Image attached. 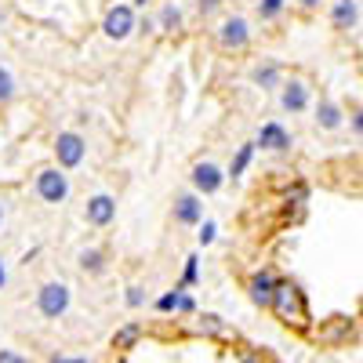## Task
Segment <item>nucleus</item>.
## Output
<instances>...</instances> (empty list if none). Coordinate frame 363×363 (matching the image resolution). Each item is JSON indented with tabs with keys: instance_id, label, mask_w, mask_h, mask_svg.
I'll return each instance as SVG.
<instances>
[{
	"instance_id": "nucleus-1",
	"label": "nucleus",
	"mask_w": 363,
	"mask_h": 363,
	"mask_svg": "<svg viewBox=\"0 0 363 363\" xmlns=\"http://www.w3.org/2000/svg\"><path fill=\"white\" fill-rule=\"evenodd\" d=\"M269 313L277 316L284 327H291V330H309V323H313L306 291H301L294 280H287V277L277 284V298H272V309Z\"/></svg>"
},
{
	"instance_id": "nucleus-2",
	"label": "nucleus",
	"mask_w": 363,
	"mask_h": 363,
	"mask_svg": "<svg viewBox=\"0 0 363 363\" xmlns=\"http://www.w3.org/2000/svg\"><path fill=\"white\" fill-rule=\"evenodd\" d=\"M211 37H215L218 51H225V55H244V51L251 48V40H255V29H251L247 15L225 11V15L215 22V29H211Z\"/></svg>"
},
{
	"instance_id": "nucleus-3",
	"label": "nucleus",
	"mask_w": 363,
	"mask_h": 363,
	"mask_svg": "<svg viewBox=\"0 0 363 363\" xmlns=\"http://www.w3.org/2000/svg\"><path fill=\"white\" fill-rule=\"evenodd\" d=\"M138 15H135V4H124V0H116V4L106 8L102 15V37L113 40V44H124L135 37V29H138Z\"/></svg>"
},
{
	"instance_id": "nucleus-4",
	"label": "nucleus",
	"mask_w": 363,
	"mask_h": 363,
	"mask_svg": "<svg viewBox=\"0 0 363 363\" xmlns=\"http://www.w3.org/2000/svg\"><path fill=\"white\" fill-rule=\"evenodd\" d=\"M277 106H280V113H291V116L309 113L313 109V84H309V77L291 73L280 84V91H277Z\"/></svg>"
},
{
	"instance_id": "nucleus-5",
	"label": "nucleus",
	"mask_w": 363,
	"mask_h": 363,
	"mask_svg": "<svg viewBox=\"0 0 363 363\" xmlns=\"http://www.w3.org/2000/svg\"><path fill=\"white\" fill-rule=\"evenodd\" d=\"M73 306V291L66 280H44L37 291V313L44 320H62Z\"/></svg>"
},
{
	"instance_id": "nucleus-6",
	"label": "nucleus",
	"mask_w": 363,
	"mask_h": 363,
	"mask_svg": "<svg viewBox=\"0 0 363 363\" xmlns=\"http://www.w3.org/2000/svg\"><path fill=\"white\" fill-rule=\"evenodd\" d=\"M33 193H37L44 203H51V207L66 203V196H69V174L58 167V164L40 167V171L33 174Z\"/></svg>"
},
{
	"instance_id": "nucleus-7",
	"label": "nucleus",
	"mask_w": 363,
	"mask_h": 363,
	"mask_svg": "<svg viewBox=\"0 0 363 363\" xmlns=\"http://www.w3.org/2000/svg\"><path fill=\"white\" fill-rule=\"evenodd\" d=\"M51 153H55V164L62 171H73L87 157V138L80 131H58L55 142H51Z\"/></svg>"
},
{
	"instance_id": "nucleus-8",
	"label": "nucleus",
	"mask_w": 363,
	"mask_h": 363,
	"mask_svg": "<svg viewBox=\"0 0 363 363\" xmlns=\"http://www.w3.org/2000/svg\"><path fill=\"white\" fill-rule=\"evenodd\" d=\"M225 178H229V171H222L211 157H200V160H193V167H189V186H193V193H200V196H215V193L225 186Z\"/></svg>"
},
{
	"instance_id": "nucleus-9",
	"label": "nucleus",
	"mask_w": 363,
	"mask_h": 363,
	"mask_svg": "<svg viewBox=\"0 0 363 363\" xmlns=\"http://www.w3.org/2000/svg\"><path fill=\"white\" fill-rule=\"evenodd\" d=\"M277 284H280V277H277V272H272L269 265L255 269L251 277H247V284H244V291H247V298H251V306H258V309H272V298H277Z\"/></svg>"
},
{
	"instance_id": "nucleus-10",
	"label": "nucleus",
	"mask_w": 363,
	"mask_h": 363,
	"mask_svg": "<svg viewBox=\"0 0 363 363\" xmlns=\"http://www.w3.org/2000/svg\"><path fill=\"white\" fill-rule=\"evenodd\" d=\"M349 124V109L342 102H335L330 95H320V102L313 106V128L316 131H327V135H335Z\"/></svg>"
},
{
	"instance_id": "nucleus-11",
	"label": "nucleus",
	"mask_w": 363,
	"mask_h": 363,
	"mask_svg": "<svg viewBox=\"0 0 363 363\" xmlns=\"http://www.w3.org/2000/svg\"><path fill=\"white\" fill-rule=\"evenodd\" d=\"M255 145L265 149V153H291V145H294V135L280 124V120H265V124L255 131Z\"/></svg>"
},
{
	"instance_id": "nucleus-12",
	"label": "nucleus",
	"mask_w": 363,
	"mask_h": 363,
	"mask_svg": "<svg viewBox=\"0 0 363 363\" xmlns=\"http://www.w3.org/2000/svg\"><path fill=\"white\" fill-rule=\"evenodd\" d=\"M171 218H174L178 225H200V222H203V196L193 193V189L174 193V200H171Z\"/></svg>"
},
{
	"instance_id": "nucleus-13",
	"label": "nucleus",
	"mask_w": 363,
	"mask_h": 363,
	"mask_svg": "<svg viewBox=\"0 0 363 363\" xmlns=\"http://www.w3.org/2000/svg\"><path fill=\"white\" fill-rule=\"evenodd\" d=\"M113 218H116V196H113V193L87 196V203H84V222H87L91 229H106V225H113Z\"/></svg>"
},
{
	"instance_id": "nucleus-14",
	"label": "nucleus",
	"mask_w": 363,
	"mask_h": 363,
	"mask_svg": "<svg viewBox=\"0 0 363 363\" xmlns=\"http://www.w3.org/2000/svg\"><path fill=\"white\" fill-rule=\"evenodd\" d=\"M327 22H330L335 33H352V29L359 26V0H330Z\"/></svg>"
},
{
	"instance_id": "nucleus-15",
	"label": "nucleus",
	"mask_w": 363,
	"mask_h": 363,
	"mask_svg": "<svg viewBox=\"0 0 363 363\" xmlns=\"http://www.w3.org/2000/svg\"><path fill=\"white\" fill-rule=\"evenodd\" d=\"M247 80L258 87V91H280V84L287 80L284 77V66L277 58H258V62L247 69Z\"/></svg>"
},
{
	"instance_id": "nucleus-16",
	"label": "nucleus",
	"mask_w": 363,
	"mask_h": 363,
	"mask_svg": "<svg viewBox=\"0 0 363 363\" xmlns=\"http://www.w3.org/2000/svg\"><path fill=\"white\" fill-rule=\"evenodd\" d=\"M153 22H157V33H164V37H178L182 29H186V11H182L174 0H164Z\"/></svg>"
},
{
	"instance_id": "nucleus-17",
	"label": "nucleus",
	"mask_w": 363,
	"mask_h": 363,
	"mask_svg": "<svg viewBox=\"0 0 363 363\" xmlns=\"http://www.w3.org/2000/svg\"><path fill=\"white\" fill-rule=\"evenodd\" d=\"M77 265L87 272V277H102V272L109 269L102 247H80V251H77Z\"/></svg>"
},
{
	"instance_id": "nucleus-18",
	"label": "nucleus",
	"mask_w": 363,
	"mask_h": 363,
	"mask_svg": "<svg viewBox=\"0 0 363 363\" xmlns=\"http://www.w3.org/2000/svg\"><path fill=\"white\" fill-rule=\"evenodd\" d=\"M138 342H142V323H135V320L124 323V327H116L113 338H109V345H113L116 352H131Z\"/></svg>"
},
{
	"instance_id": "nucleus-19",
	"label": "nucleus",
	"mask_w": 363,
	"mask_h": 363,
	"mask_svg": "<svg viewBox=\"0 0 363 363\" xmlns=\"http://www.w3.org/2000/svg\"><path fill=\"white\" fill-rule=\"evenodd\" d=\"M287 4L291 0H255V18L258 22H280L284 18V11H287Z\"/></svg>"
},
{
	"instance_id": "nucleus-20",
	"label": "nucleus",
	"mask_w": 363,
	"mask_h": 363,
	"mask_svg": "<svg viewBox=\"0 0 363 363\" xmlns=\"http://www.w3.org/2000/svg\"><path fill=\"white\" fill-rule=\"evenodd\" d=\"M255 149H258V145H255V138H251V142H244V145L236 149V157H233V164H229V178H233V182H236V178H244V171H247V167H251V160H255Z\"/></svg>"
},
{
	"instance_id": "nucleus-21",
	"label": "nucleus",
	"mask_w": 363,
	"mask_h": 363,
	"mask_svg": "<svg viewBox=\"0 0 363 363\" xmlns=\"http://www.w3.org/2000/svg\"><path fill=\"white\" fill-rule=\"evenodd\" d=\"M193 330H196V335H222L225 323H222V316H215V313H203V316H196Z\"/></svg>"
},
{
	"instance_id": "nucleus-22",
	"label": "nucleus",
	"mask_w": 363,
	"mask_h": 363,
	"mask_svg": "<svg viewBox=\"0 0 363 363\" xmlns=\"http://www.w3.org/2000/svg\"><path fill=\"white\" fill-rule=\"evenodd\" d=\"M15 91H18V84H15L11 69H8V66H0V106H11Z\"/></svg>"
},
{
	"instance_id": "nucleus-23",
	"label": "nucleus",
	"mask_w": 363,
	"mask_h": 363,
	"mask_svg": "<svg viewBox=\"0 0 363 363\" xmlns=\"http://www.w3.org/2000/svg\"><path fill=\"white\" fill-rule=\"evenodd\" d=\"M182 291H189V287H174V291H167V294H160L157 298V313H178V301H182Z\"/></svg>"
},
{
	"instance_id": "nucleus-24",
	"label": "nucleus",
	"mask_w": 363,
	"mask_h": 363,
	"mask_svg": "<svg viewBox=\"0 0 363 363\" xmlns=\"http://www.w3.org/2000/svg\"><path fill=\"white\" fill-rule=\"evenodd\" d=\"M196 280H200V255H189L186 269H182V287H193Z\"/></svg>"
},
{
	"instance_id": "nucleus-25",
	"label": "nucleus",
	"mask_w": 363,
	"mask_h": 363,
	"mask_svg": "<svg viewBox=\"0 0 363 363\" xmlns=\"http://www.w3.org/2000/svg\"><path fill=\"white\" fill-rule=\"evenodd\" d=\"M294 8L306 15V18H313V15H320L327 8V0H294Z\"/></svg>"
},
{
	"instance_id": "nucleus-26",
	"label": "nucleus",
	"mask_w": 363,
	"mask_h": 363,
	"mask_svg": "<svg viewBox=\"0 0 363 363\" xmlns=\"http://www.w3.org/2000/svg\"><path fill=\"white\" fill-rule=\"evenodd\" d=\"M124 301H128L131 309H142V306H145V287H142V284H131L128 294H124Z\"/></svg>"
},
{
	"instance_id": "nucleus-27",
	"label": "nucleus",
	"mask_w": 363,
	"mask_h": 363,
	"mask_svg": "<svg viewBox=\"0 0 363 363\" xmlns=\"http://www.w3.org/2000/svg\"><path fill=\"white\" fill-rule=\"evenodd\" d=\"M225 8V0H196V11H200V18H211V15H218Z\"/></svg>"
},
{
	"instance_id": "nucleus-28",
	"label": "nucleus",
	"mask_w": 363,
	"mask_h": 363,
	"mask_svg": "<svg viewBox=\"0 0 363 363\" xmlns=\"http://www.w3.org/2000/svg\"><path fill=\"white\" fill-rule=\"evenodd\" d=\"M349 128L356 138H363V106H349Z\"/></svg>"
},
{
	"instance_id": "nucleus-29",
	"label": "nucleus",
	"mask_w": 363,
	"mask_h": 363,
	"mask_svg": "<svg viewBox=\"0 0 363 363\" xmlns=\"http://www.w3.org/2000/svg\"><path fill=\"white\" fill-rule=\"evenodd\" d=\"M215 236H218V225H215V222H203V225H200V233H196V240H200V247H207V244H215Z\"/></svg>"
},
{
	"instance_id": "nucleus-30",
	"label": "nucleus",
	"mask_w": 363,
	"mask_h": 363,
	"mask_svg": "<svg viewBox=\"0 0 363 363\" xmlns=\"http://www.w3.org/2000/svg\"><path fill=\"white\" fill-rule=\"evenodd\" d=\"M0 363H29L22 352H11V349H0Z\"/></svg>"
},
{
	"instance_id": "nucleus-31",
	"label": "nucleus",
	"mask_w": 363,
	"mask_h": 363,
	"mask_svg": "<svg viewBox=\"0 0 363 363\" xmlns=\"http://www.w3.org/2000/svg\"><path fill=\"white\" fill-rule=\"evenodd\" d=\"M48 363H84V359L80 356H51Z\"/></svg>"
},
{
	"instance_id": "nucleus-32",
	"label": "nucleus",
	"mask_w": 363,
	"mask_h": 363,
	"mask_svg": "<svg viewBox=\"0 0 363 363\" xmlns=\"http://www.w3.org/2000/svg\"><path fill=\"white\" fill-rule=\"evenodd\" d=\"M4 222H8V200L0 196V229H4Z\"/></svg>"
},
{
	"instance_id": "nucleus-33",
	"label": "nucleus",
	"mask_w": 363,
	"mask_h": 363,
	"mask_svg": "<svg viewBox=\"0 0 363 363\" xmlns=\"http://www.w3.org/2000/svg\"><path fill=\"white\" fill-rule=\"evenodd\" d=\"M4 280H8V269H4V258H0V287H4Z\"/></svg>"
},
{
	"instance_id": "nucleus-34",
	"label": "nucleus",
	"mask_w": 363,
	"mask_h": 363,
	"mask_svg": "<svg viewBox=\"0 0 363 363\" xmlns=\"http://www.w3.org/2000/svg\"><path fill=\"white\" fill-rule=\"evenodd\" d=\"M131 4H135V8H145V4H149V0H131Z\"/></svg>"
},
{
	"instance_id": "nucleus-35",
	"label": "nucleus",
	"mask_w": 363,
	"mask_h": 363,
	"mask_svg": "<svg viewBox=\"0 0 363 363\" xmlns=\"http://www.w3.org/2000/svg\"><path fill=\"white\" fill-rule=\"evenodd\" d=\"M359 73H363V62H359Z\"/></svg>"
}]
</instances>
